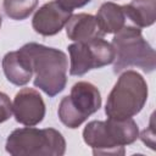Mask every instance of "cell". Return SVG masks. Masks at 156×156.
Listing matches in <instances>:
<instances>
[{"mask_svg": "<svg viewBox=\"0 0 156 156\" xmlns=\"http://www.w3.org/2000/svg\"><path fill=\"white\" fill-rule=\"evenodd\" d=\"M95 18L104 34H115L127 26V17L123 6L111 1L104 2L100 6Z\"/></svg>", "mask_w": 156, "mask_h": 156, "instance_id": "12", "label": "cell"}, {"mask_svg": "<svg viewBox=\"0 0 156 156\" xmlns=\"http://www.w3.org/2000/svg\"><path fill=\"white\" fill-rule=\"evenodd\" d=\"M67 49L71 58V76H84L90 69L111 65L115 60V50L112 44L102 38L76 41L68 45Z\"/></svg>", "mask_w": 156, "mask_h": 156, "instance_id": "7", "label": "cell"}, {"mask_svg": "<svg viewBox=\"0 0 156 156\" xmlns=\"http://www.w3.org/2000/svg\"><path fill=\"white\" fill-rule=\"evenodd\" d=\"M1 23H2V17H1V15H0V28H1Z\"/></svg>", "mask_w": 156, "mask_h": 156, "instance_id": "17", "label": "cell"}, {"mask_svg": "<svg viewBox=\"0 0 156 156\" xmlns=\"http://www.w3.org/2000/svg\"><path fill=\"white\" fill-rule=\"evenodd\" d=\"M12 113L18 123L34 127L45 117V102L35 89L22 88L13 99Z\"/></svg>", "mask_w": 156, "mask_h": 156, "instance_id": "8", "label": "cell"}, {"mask_svg": "<svg viewBox=\"0 0 156 156\" xmlns=\"http://www.w3.org/2000/svg\"><path fill=\"white\" fill-rule=\"evenodd\" d=\"M20 50L29 60L37 88L50 98L66 88L68 60L63 51L38 43H27Z\"/></svg>", "mask_w": 156, "mask_h": 156, "instance_id": "1", "label": "cell"}, {"mask_svg": "<svg viewBox=\"0 0 156 156\" xmlns=\"http://www.w3.org/2000/svg\"><path fill=\"white\" fill-rule=\"evenodd\" d=\"M38 5V0H4V11L7 17L22 21L29 17Z\"/></svg>", "mask_w": 156, "mask_h": 156, "instance_id": "14", "label": "cell"}, {"mask_svg": "<svg viewBox=\"0 0 156 156\" xmlns=\"http://www.w3.org/2000/svg\"><path fill=\"white\" fill-rule=\"evenodd\" d=\"M5 149L12 156H62L66 152V140L54 128L24 127L15 129L7 136Z\"/></svg>", "mask_w": 156, "mask_h": 156, "instance_id": "5", "label": "cell"}, {"mask_svg": "<svg viewBox=\"0 0 156 156\" xmlns=\"http://www.w3.org/2000/svg\"><path fill=\"white\" fill-rule=\"evenodd\" d=\"M12 116V102L10 98L0 91V123L6 122Z\"/></svg>", "mask_w": 156, "mask_h": 156, "instance_id": "15", "label": "cell"}, {"mask_svg": "<svg viewBox=\"0 0 156 156\" xmlns=\"http://www.w3.org/2000/svg\"><path fill=\"white\" fill-rule=\"evenodd\" d=\"M65 27L68 39L73 41H85L105 35L100 29L95 16L90 13L72 15Z\"/></svg>", "mask_w": 156, "mask_h": 156, "instance_id": "11", "label": "cell"}, {"mask_svg": "<svg viewBox=\"0 0 156 156\" xmlns=\"http://www.w3.org/2000/svg\"><path fill=\"white\" fill-rule=\"evenodd\" d=\"M147 95L149 89L144 77L136 71L127 69L119 76L110 91L105 113L116 119L132 118L143 110Z\"/></svg>", "mask_w": 156, "mask_h": 156, "instance_id": "4", "label": "cell"}, {"mask_svg": "<svg viewBox=\"0 0 156 156\" xmlns=\"http://www.w3.org/2000/svg\"><path fill=\"white\" fill-rule=\"evenodd\" d=\"M101 107L99 89L89 82H78L71 88V94L63 96L58 105V118L68 128L76 129L88 117Z\"/></svg>", "mask_w": 156, "mask_h": 156, "instance_id": "6", "label": "cell"}, {"mask_svg": "<svg viewBox=\"0 0 156 156\" xmlns=\"http://www.w3.org/2000/svg\"><path fill=\"white\" fill-rule=\"evenodd\" d=\"M111 44L115 50V73H121L132 66L141 68L145 73H151L156 68L155 50L144 39L139 27L124 26L115 33Z\"/></svg>", "mask_w": 156, "mask_h": 156, "instance_id": "3", "label": "cell"}, {"mask_svg": "<svg viewBox=\"0 0 156 156\" xmlns=\"http://www.w3.org/2000/svg\"><path fill=\"white\" fill-rule=\"evenodd\" d=\"M71 16V10L65 9L57 0H52L35 11L32 20V27L38 34L51 37L61 32Z\"/></svg>", "mask_w": 156, "mask_h": 156, "instance_id": "9", "label": "cell"}, {"mask_svg": "<svg viewBox=\"0 0 156 156\" xmlns=\"http://www.w3.org/2000/svg\"><path fill=\"white\" fill-rule=\"evenodd\" d=\"M123 9L127 21L135 27H150L156 21V0H132Z\"/></svg>", "mask_w": 156, "mask_h": 156, "instance_id": "13", "label": "cell"}, {"mask_svg": "<svg viewBox=\"0 0 156 156\" xmlns=\"http://www.w3.org/2000/svg\"><path fill=\"white\" fill-rule=\"evenodd\" d=\"M1 65L6 79L17 87H23L32 79L33 71L29 60L21 50L7 52Z\"/></svg>", "mask_w": 156, "mask_h": 156, "instance_id": "10", "label": "cell"}, {"mask_svg": "<svg viewBox=\"0 0 156 156\" xmlns=\"http://www.w3.org/2000/svg\"><path fill=\"white\" fill-rule=\"evenodd\" d=\"M65 9L73 11L74 9H79L85 6L87 4H89L91 0H57Z\"/></svg>", "mask_w": 156, "mask_h": 156, "instance_id": "16", "label": "cell"}, {"mask_svg": "<svg viewBox=\"0 0 156 156\" xmlns=\"http://www.w3.org/2000/svg\"><path fill=\"white\" fill-rule=\"evenodd\" d=\"M139 138V128L133 118L91 121L83 129L84 143L93 155H124V146Z\"/></svg>", "mask_w": 156, "mask_h": 156, "instance_id": "2", "label": "cell"}]
</instances>
